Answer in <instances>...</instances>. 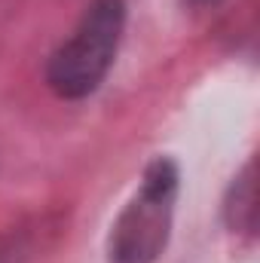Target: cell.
I'll return each instance as SVG.
<instances>
[{"label":"cell","instance_id":"obj_2","mask_svg":"<svg viewBox=\"0 0 260 263\" xmlns=\"http://www.w3.org/2000/svg\"><path fill=\"white\" fill-rule=\"evenodd\" d=\"M178 202V168L172 159H153L144 175L141 187L135 190L129 205L120 211L110 242L107 263H156L162 257Z\"/></svg>","mask_w":260,"mask_h":263},{"label":"cell","instance_id":"obj_3","mask_svg":"<svg viewBox=\"0 0 260 263\" xmlns=\"http://www.w3.org/2000/svg\"><path fill=\"white\" fill-rule=\"evenodd\" d=\"M230 211V223L236 230H245V233H254V223H257V187H254V162L239 175V181L233 184V199L227 205Z\"/></svg>","mask_w":260,"mask_h":263},{"label":"cell","instance_id":"obj_1","mask_svg":"<svg viewBox=\"0 0 260 263\" xmlns=\"http://www.w3.org/2000/svg\"><path fill=\"white\" fill-rule=\"evenodd\" d=\"M123 28H126L123 0H92L77 31L52 52L46 65L49 89L67 101L92 95L104 83L117 59Z\"/></svg>","mask_w":260,"mask_h":263}]
</instances>
